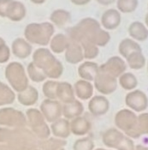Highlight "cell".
<instances>
[{
	"label": "cell",
	"mask_w": 148,
	"mask_h": 150,
	"mask_svg": "<svg viewBox=\"0 0 148 150\" xmlns=\"http://www.w3.org/2000/svg\"><path fill=\"white\" fill-rule=\"evenodd\" d=\"M121 82H122L123 86L126 88H133L136 85V81H135V77L129 74L123 76V77H122V79H121Z\"/></svg>",
	"instance_id": "30bf717a"
},
{
	"label": "cell",
	"mask_w": 148,
	"mask_h": 150,
	"mask_svg": "<svg viewBox=\"0 0 148 150\" xmlns=\"http://www.w3.org/2000/svg\"><path fill=\"white\" fill-rule=\"evenodd\" d=\"M119 49H120V52L125 57H128V55H130L135 52H140V46L136 42L129 39H126L123 40L120 44Z\"/></svg>",
	"instance_id": "8992f818"
},
{
	"label": "cell",
	"mask_w": 148,
	"mask_h": 150,
	"mask_svg": "<svg viewBox=\"0 0 148 150\" xmlns=\"http://www.w3.org/2000/svg\"><path fill=\"white\" fill-rule=\"evenodd\" d=\"M121 22V15L116 10H109L104 12L102 16V23L107 29H114Z\"/></svg>",
	"instance_id": "7a4b0ae2"
},
{
	"label": "cell",
	"mask_w": 148,
	"mask_h": 150,
	"mask_svg": "<svg viewBox=\"0 0 148 150\" xmlns=\"http://www.w3.org/2000/svg\"><path fill=\"white\" fill-rule=\"evenodd\" d=\"M124 137H125L120 131L112 129L108 130L105 133L104 137V142L108 147L117 149L122 143V142L123 141Z\"/></svg>",
	"instance_id": "277c9868"
},
{
	"label": "cell",
	"mask_w": 148,
	"mask_h": 150,
	"mask_svg": "<svg viewBox=\"0 0 148 150\" xmlns=\"http://www.w3.org/2000/svg\"><path fill=\"white\" fill-rule=\"evenodd\" d=\"M146 23H147V25L148 26V14L147 15V16H146Z\"/></svg>",
	"instance_id": "e0dca14e"
},
{
	"label": "cell",
	"mask_w": 148,
	"mask_h": 150,
	"mask_svg": "<svg viewBox=\"0 0 148 150\" xmlns=\"http://www.w3.org/2000/svg\"><path fill=\"white\" fill-rule=\"evenodd\" d=\"M34 2H35V3H42V2H44L45 0H33Z\"/></svg>",
	"instance_id": "2e32d148"
},
{
	"label": "cell",
	"mask_w": 148,
	"mask_h": 150,
	"mask_svg": "<svg viewBox=\"0 0 148 150\" xmlns=\"http://www.w3.org/2000/svg\"><path fill=\"white\" fill-rule=\"evenodd\" d=\"M129 35L137 40L143 41L148 37V29L143 23L140 22L133 23L128 28Z\"/></svg>",
	"instance_id": "5b68a950"
},
{
	"label": "cell",
	"mask_w": 148,
	"mask_h": 150,
	"mask_svg": "<svg viewBox=\"0 0 148 150\" xmlns=\"http://www.w3.org/2000/svg\"><path fill=\"white\" fill-rule=\"evenodd\" d=\"M116 124L121 129L124 130L131 137H135V129L137 125V118L134 113L123 111L118 113L116 117Z\"/></svg>",
	"instance_id": "6da1fadb"
},
{
	"label": "cell",
	"mask_w": 148,
	"mask_h": 150,
	"mask_svg": "<svg viewBox=\"0 0 148 150\" xmlns=\"http://www.w3.org/2000/svg\"><path fill=\"white\" fill-rule=\"evenodd\" d=\"M51 18H52V21L57 24L63 23H65L68 19V14H67V12L63 11H57L53 13Z\"/></svg>",
	"instance_id": "8fae6325"
},
{
	"label": "cell",
	"mask_w": 148,
	"mask_h": 150,
	"mask_svg": "<svg viewBox=\"0 0 148 150\" xmlns=\"http://www.w3.org/2000/svg\"><path fill=\"white\" fill-rule=\"evenodd\" d=\"M128 60L132 68H140L144 65L145 58L140 53V52H135L128 56Z\"/></svg>",
	"instance_id": "9c48e42d"
},
{
	"label": "cell",
	"mask_w": 148,
	"mask_h": 150,
	"mask_svg": "<svg viewBox=\"0 0 148 150\" xmlns=\"http://www.w3.org/2000/svg\"><path fill=\"white\" fill-rule=\"evenodd\" d=\"M98 1L102 4H112L115 0H98Z\"/></svg>",
	"instance_id": "4fadbf2b"
},
{
	"label": "cell",
	"mask_w": 148,
	"mask_h": 150,
	"mask_svg": "<svg viewBox=\"0 0 148 150\" xmlns=\"http://www.w3.org/2000/svg\"><path fill=\"white\" fill-rule=\"evenodd\" d=\"M135 150H148L147 147H144L141 145H138L136 148L135 149Z\"/></svg>",
	"instance_id": "5bb4252c"
},
{
	"label": "cell",
	"mask_w": 148,
	"mask_h": 150,
	"mask_svg": "<svg viewBox=\"0 0 148 150\" xmlns=\"http://www.w3.org/2000/svg\"><path fill=\"white\" fill-rule=\"evenodd\" d=\"M142 134H148V114L140 116L137 119L135 137H139Z\"/></svg>",
	"instance_id": "52a82bcc"
},
{
	"label": "cell",
	"mask_w": 148,
	"mask_h": 150,
	"mask_svg": "<svg viewBox=\"0 0 148 150\" xmlns=\"http://www.w3.org/2000/svg\"><path fill=\"white\" fill-rule=\"evenodd\" d=\"M72 1H74L75 4H85V3H87L89 0H72Z\"/></svg>",
	"instance_id": "9a60e30c"
},
{
	"label": "cell",
	"mask_w": 148,
	"mask_h": 150,
	"mask_svg": "<svg viewBox=\"0 0 148 150\" xmlns=\"http://www.w3.org/2000/svg\"><path fill=\"white\" fill-rule=\"evenodd\" d=\"M127 102L132 108L136 111H141L147 107V100L141 92H135L128 96Z\"/></svg>",
	"instance_id": "3957f363"
},
{
	"label": "cell",
	"mask_w": 148,
	"mask_h": 150,
	"mask_svg": "<svg viewBox=\"0 0 148 150\" xmlns=\"http://www.w3.org/2000/svg\"><path fill=\"white\" fill-rule=\"evenodd\" d=\"M135 145L132 140L128 137H124L123 141L120 144V146L117 148L118 150H135Z\"/></svg>",
	"instance_id": "7c38bea8"
},
{
	"label": "cell",
	"mask_w": 148,
	"mask_h": 150,
	"mask_svg": "<svg viewBox=\"0 0 148 150\" xmlns=\"http://www.w3.org/2000/svg\"><path fill=\"white\" fill-rule=\"evenodd\" d=\"M138 6V0H117V7L123 13L135 11Z\"/></svg>",
	"instance_id": "ba28073f"
},
{
	"label": "cell",
	"mask_w": 148,
	"mask_h": 150,
	"mask_svg": "<svg viewBox=\"0 0 148 150\" xmlns=\"http://www.w3.org/2000/svg\"><path fill=\"white\" fill-rule=\"evenodd\" d=\"M99 150H100V149H99ZM101 150H102V149H101Z\"/></svg>",
	"instance_id": "ac0fdd59"
}]
</instances>
